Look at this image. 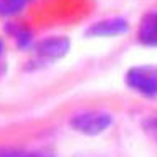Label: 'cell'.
Returning <instances> with one entry per match:
<instances>
[{"label":"cell","mask_w":157,"mask_h":157,"mask_svg":"<svg viewBox=\"0 0 157 157\" xmlns=\"http://www.w3.org/2000/svg\"><path fill=\"white\" fill-rule=\"evenodd\" d=\"M113 124V116L108 111L101 109H88L79 111L71 116L70 127L73 131L84 136H99L101 132L108 131Z\"/></svg>","instance_id":"6da1fadb"},{"label":"cell","mask_w":157,"mask_h":157,"mask_svg":"<svg viewBox=\"0 0 157 157\" xmlns=\"http://www.w3.org/2000/svg\"><path fill=\"white\" fill-rule=\"evenodd\" d=\"M126 84L146 98L157 96V65L132 66L126 73Z\"/></svg>","instance_id":"7a4b0ae2"},{"label":"cell","mask_w":157,"mask_h":157,"mask_svg":"<svg viewBox=\"0 0 157 157\" xmlns=\"http://www.w3.org/2000/svg\"><path fill=\"white\" fill-rule=\"evenodd\" d=\"M70 48H71V40L65 35L46 36L33 45L36 56L40 60H46V61H55L65 58L70 53Z\"/></svg>","instance_id":"3957f363"},{"label":"cell","mask_w":157,"mask_h":157,"mask_svg":"<svg viewBox=\"0 0 157 157\" xmlns=\"http://www.w3.org/2000/svg\"><path fill=\"white\" fill-rule=\"evenodd\" d=\"M129 32V22L122 17H109L93 22L84 30L88 38H108V36H121Z\"/></svg>","instance_id":"277c9868"},{"label":"cell","mask_w":157,"mask_h":157,"mask_svg":"<svg viewBox=\"0 0 157 157\" xmlns=\"http://www.w3.org/2000/svg\"><path fill=\"white\" fill-rule=\"evenodd\" d=\"M137 41L149 48H157V10L147 12L137 27Z\"/></svg>","instance_id":"5b68a950"},{"label":"cell","mask_w":157,"mask_h":157,"mask_svg":"<svg viewBox=\"0 0 157 157\" xmlns=\"http://www.w3.org/2000/svg\"><path fill=\"white\" fill-rule=\"evenodd\" d=\"M5 32L15 40V43L20 50L33 48V33L27 27H23V25L17 22H12L5 25Z\"/></svg>","instance_id":"8992f818"},{"label":"cell","mask_w":157,"mask_h":157,"mask_svg":"<svg viewBox=\"0 0 157 157\" xmlns=\"http://www.w3.org/2000/svg\"><path fill=\"white\" fill-rule=\"evenodd\" d=\"M30 2L32 0H0V17L8 18V17L18 15Z\"/></svg>","instance_id":"52a82bcc"},{"label":"cell","mask_w":157,"mask_h":157,"mask_svg":"<svg viewBox=\"0 0 157 157\" xmlns=\"http://www.w3.org/2000/svg\"><path fill=\"white\" fill-rule=\"evenodd\" d=\"M142 131L146 132L152 141L157 142V114H152V116H147L146 119L142 121Z\"/></svg>","instance_id":"ba28073f"},{"label":"cell","mask_w":157,"mask_h":157,"mask_svg":"<svg viewBox=\"0 0 157 157\" xmlns=\"http://www.w3.org/2000/svg\"><path fill=\"white\" fill-rule=\"evenodd\" d=\"M27 154L18 149H12V147H2L0 149V157H25Z\"/></svg>","instance_id":"9c48e42d"},{"label":"cell","mask_w":157,"mask_h":157,"mask_svg":"<svg viewBox=\"0 0 157 157\" xmlns=\"http://www.w3.org/2000/svg\"><path fill=\"white\" fill-rule=\"evenodd\" d=\"M25 157H55V154L48 149H38V151H32V152H27Z\"/></svg>","instance_id":"30bf717a"},{"label":"cell","mask_w":157,"mask_h":157,"mask_svg":"<svg viewBox=\"0 0 157 157\" xmlns=\"http://www.w3.org/2000/svg\"><path fill=\"white\" fill-rule=\"evenodd\" d=\"M75 157H106L103 154H91V152H81V154H76Z\"/></svg>","instance_id":"8fae6325"},{"label":"cell","mask_w":157,"mask_h":157,"mask_svg":"<svg viewBox=\"0 0 157 157\" xmlns=\"http://www.w3.org/2000/svg\"><path fill=\"white\" fill-rule=\"evenodd\" d=\"M2 52H3V43H2V40H0V55H2Z\"/></svg>","instance_id":"7c38bea8"}]
</instances>
